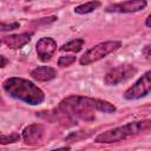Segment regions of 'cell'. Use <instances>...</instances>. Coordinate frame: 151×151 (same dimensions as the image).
Masks as SVG:
<instances>
[{
	"mask_svg": "<svg viewBox=\"0 0 151 151\" xmlns=\"http://www.w3.org/2000/svg\"><path fill=\"white\" fill-rule=\"evenodd\" d=\"M58 110L67 114L72 119L79 118L83 120H93V112L98 111L103 113H114L117 111V107L104 99L73 94L64 98L60 101Z\"/></svg>",
	"mask_w": 151,
	"mask_h": 151,
	"instance_id": "1",
	"label": "cell"
},
{
	"mask_svg": "<svg viewBox=\"0 0 151 151\" xmlns=\"http://www.w3.org/2000/svg\"><path fill=\"white\" fill-rule=\"evenodd\" d=\"M4 91L12 98L37 106L45 101V93L33 81L20 77H9L2 83Z\"/></svg>",
	"mask_w": 151,
	"mask_h": 151,
	"instance_id": "2",
	"label": "cell"
},
{
	"mask_svg": "<svg viewBox=\"0 0 151 151\" xmlns=\"http://www.w3.org/2000/svg\"><path fill=\"white\" fill-rule=\"evenodd\" d=\"M146 131H151V119H142V120H133L130 123H126L124 125L106 130L101 133H99L96 138V143H103V144H111L122 142L129 137L137 136L139 133H144Z\"/></svg>",
	"mask_w": 151,
	"mask_h": 151,
	"instance_id": "3",
	"label": "cell"
},
{
	"mask_svg": "<svg viewBox=\"0 0 151 151\" xmlns=\"http://www.w3.org/2000/svg\"><path fill=\"white\" fill-rule=\"evenodd\" d=\"M120 47H122V42L118 41V40H107V41L99 42V44L94 45L93 47H91L90 50H87L80 57L79 64L83 65V66L91 65V64L105 58L106 55L116 52Z\"/></svg>",
	"mask_w": 151,
	"mask_h": 151,
	"instance_id": "4",
	"label": "cell"
},
{
	"mask_svg": "<svg viewBox=\"0 0 151 151\" xmlns=\"http://www.w3.org/2000/svg\"><path fill=\"white\" fill-rule=\"evenodd\" d=\"M137 67L131 64L118 65L107 71L104 77V84L107 86H116L120 83H125L126 80L131 79L137 73Z\"/></svg>",
	"mask_w": 151,
	"mask_h": 151,
	"instance_id": "5",
	"label": "cell"
},
{
	"mask_svg": "<svg viewBox=\"0 0 151 151\" xmlns=\"http://www.w3.org/2000/svg\"><path fill=\"white\" fill-rule=\"evenodd\" d=\"M151 92V70L146 71L138 80L130 86L123 94L126 100H138L146 97Z\"/></svg>",
	"mask_w": 151,
	"mask_h": 151,
	"instance_id": "6",
	"label": "cell"
},
{
	"mask_svg": "<svg viewBox=\"0 0 151 151\" xmlns=\"http://www.w3.org/2000/svg\"><path fill=\"white\" fill-rule=\"evenodd\" d=\"M147 2L145 0H129V1H122L109 5L105 11L109 13H136L146 7Z\"/></svg>",
	"mask_w": 151,
	"mask_h": 151,
	"instance_id": "7",
	"label": "cell"
},
{
	"mask_svg": "<svg viewBox=\"0 0 151 151\" xmlns=\"http://www.w3.org/2000/svg\"><path fill=\"white\" fill-rule=\"evenodd\" d=\"M57 41L51 37L40 38L35 45L38 58L41 61H48L57 51Z\"/></svg>",
	"mask_w": 151,
	"mask_h": 151,
	"instance_id": "8",
	"label": "cell"
},
{
	"mask_svg": "<svg viewBox=\"0 0 151 151\" xmlns=\"http://www.w3.org/2000/svg\"><path fill=\"white\" fill-rule=\"evenodd\" d=\"M45 134V126L39 123L27 125L22 130V139L27 145H37L42 140Z\"/></svg>",
	"mask_w": 151,
	"mask_h": 151,
	"instance_id": "9",
	"label": "cell"
},
{
	"mask_svg": "<svg viewBox=\"0 0 151 151\" xmlns=\"http://www.w3.org/2000/svg\"><path fill=\"white\" fill-rule=\"evenodd\" d=\"M32 35L33 33H28V32H24L19 34H9V35L2 37L1 42L11 50H19L31 41Z\"/></svg>",
	"mask_w": 151,
	"mask_h": 151,
	"instance_id": "10",
	"label": "cell"
},
{
	"mask_svg": "<svg viewBox=\"0 0 151 151\" xmlns=\"http://www.w3.org/2000/svg\"><path fill=\"white\" fill-rule=\"evenodd\" d=\"M31 77L37 81H51L57 77V70L51 66H38L31 71Z\"/></svg>",
	"mask_w": 151,
	"mask_h": 151,
	"instance_id": "11",
	"label": "cell"
},
{
	"mask_svg": "<svg viewBox=\"0 0 151 151\" xmlns=\"http://www.w3.org/2000/svg\"><path fill=\"white\" fill-rule=\"evenodd\" d=\"M84 39L81 38H78V39H73V40H70L67 41L66 44H64L59 50L61 52H74V53H78L81 51L83 48V45H84Z\"/></svg>",
	"mask_w": 151,
	"mask_h": 151,
	"instance_id": "12",
	"label": "cell"
},
{
	"mask_svg": "<svg viewBox=\"0 0 151 151\" xmlns=\"http://www.w3.org/2000/svg\"><path fill=\"white\" fill-rule=\"evenodd\" d=\"M101 6L100 1H88L85 4H81L77 7H74V13L77 14H88L93 11H96L97 8H99Z\"/></svg>",
	"mask_w": 151,
	"mask_h": 151,
	"instance_id": "13",
	"label": "cell"
},
{
	"mask_svg": "<svg viewBox=\"0 0 151 151\" xmlns=\"http://www.w3.org/2000/svg\"><path fill=\"white\" fill-rule=\"evenodd\" d=\"M20 134L17 133V132H12L11 134H1L0 136V143L2 145H7V144H11V143H15L20 139Z\"/></svg>",
	"mask_w": 151,
	"mask_h": 151,
	"instance_id": "14",
	"label": "cell"
},
{
	"mask_svg": "<svg viewBox=\"0 0 151 151\" xmlns=\"http://www.w3.org/2000/svg\"><path fill=\"white\" fill-rule=\"evenodd\" d=\"M73 63H76V55H61L58 59V66L60 67H67L70 65H72Z\"/></svg>",
	"mask_w": 151,
	"mask_h": 151,
	"instance_id": "15",
	"label": "cell"
},
{
	"mask_svg": "<svg viewBox=\"0 0 151 151\" xmlns=\"http://www.w3.org/2000/svg\"><path fill=\"white\" fill-rule=\"evenodd\" d=\"M20 27V24L19 22H11V24H6V22H1V26H0V29L2 32H6V31H12V29H17Z\"/></svg>",
	"mask_w": 151,
	"mask_h": 151,
	"instance_id": "16",
	"label": "cell"
},
{
	"mask_svg": "<svg viewBox=\"0 0 151 151\" xmlns=\"http://www.w3.org/2000/svg\"><path fill=\"white\" fill-rule=\"evenodd\" d=\"M142 54L144 55V58H145L149 63H151V44H147V45H145V46L143 47Z\"/></svg>",
	"mask_w": 151,
	"mask_h": 151,
	"instance_id": "17",
	"label": "cell"
},
{
	"mask_svg": "<svg viewBox=\"0 0 151 151\" xmlns=\"http://www.w3.org/2000/svg\"><path fill=\"white\" fill-rule=\"evenodd\" d=\"M0 59H1V65H0V67H2V68H4V67L6 66V64L8 63V60L6 59V57H5V55H0Z\"/></svg>",
	"mask_w": 151,
	"mask_h": 151,
	"instance_id": "18",
	"label": "cell"
},
{
	"mask_svg": "<svg viewBox=\"0 0 151 151\" xmlns=\"http://www.w3.org/2000/svg\"><path fill=\"white\" fill-rule=\"evenodd\" d=\"M68 150H70V146H61V147L53 149V150H50V151H68Z\"/></svg>",
	"mask_w": 151,
	"mask_h": 151,
	"instance_id": "19",
	"label": "cell"
},
{
	"mask_svg": "<svg viewBox=\"0 0 151 151\" xmlns=\"http://www.w3.org/2000/svg\"><path fill=\"white\" fill-rule=\"evenodd\" d=\"M145 26H147V27L151 28V14H149L147 18L145 19Z\"/></svg>",
	"mask_w": 151,
	"mask_h": 151,
	"instance_id": "20",
	"label": "cell"
}]
</instances>
